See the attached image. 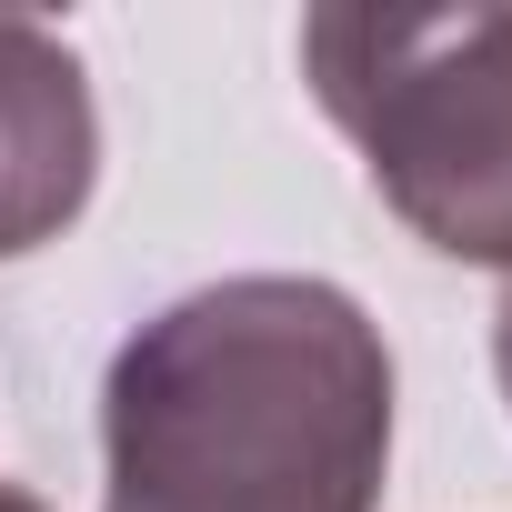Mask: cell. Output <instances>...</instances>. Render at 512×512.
<instances>
[{"instance_id": "cell-1", "label": "cell", "mask_w": 512, "mask_h": 512, "mask_svg": "<svg viewBox=\"0 0 512 512\" xmlns=\"http://www.w3.org/2000/svg\"><path fill=\"white\" fill-rule=\"evenodd\" d=\"M101 512H382L392 352L312 272L161 302L101 382Z\"/></svg>"}, {"instance_id": "cell-2", "label": "cell", "mask_w": 512, "mask_h": 512, "mask_svg": "<svg viewBox=\"0 0 512 512\" xmlns=\"http://www.w3.org/2000/svg\"><path fill=\"white\" fill-rule=\"evenodd\" d=\"M302 81L412 241L512 282V11H312Z\"/></svg>"}, {"instance_id": "cell-3", "label": "cell", "mask_w": 512, "mask_h": 512, "mask_svg": "<svg viewBox=\"0 0 512 512\" xmlns=\"http://www.w3.org/2000/svg\"><path fill=\"white\" fill-rule=\"evenodd\" d=\"M101 181V111L91 71L51 21L0 11V262L51 251Z\"/></svg>"}, {"instance_id": "cell-4", "label": "cell", "mask_w": 512, "mask_h": 512, "mask_svg": "<svg viewBox=\"0 0 512 512\" xmlns=\"http://www.w3.org/2000/svg\"><path fill=\"white\" fill-rule=\"evenodd\" d=\"M492 372H502V402H512V282H502V312H492Z\"/></svg>"}, {"instance_id": "cell-5", "label": "cell", "mask_w": 512, "mask_h": 512, "mask_svg": "<svg viewBox=\"0 0 512 512\" xmlns=\"http://www.w3.org/2000/svg\"><path fill=\"white\" fill-rule=\"evenodd\" d=\"M0 512H51L41 492H21V482H0Z\"/></svg>"}]
</instances>
